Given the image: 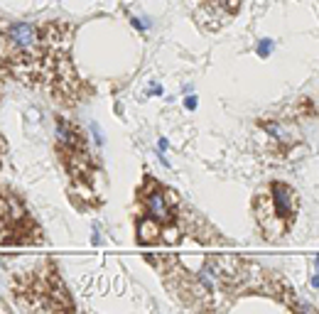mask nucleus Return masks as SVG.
<instances>
[{"mask_svg": "<svg viewBox=\"0 0 319 314\" xmlns=\"http://www.w3.org/2000/svg\"><path fill=\"white\" fill-rule=\"evenodd\" d=\"M91 133H94V142H96V145H103V133H101L98 123H91Z\"/></svg>", "mask_w": 319, "mask_h": 314, "instance_id": "20e7f679", "label": "nucleus"}, {"mask_svg": "<svg viewBox=\"0 0 319 314\" xmlns=\"http://www.w3.org/2000/svg\"><path fill=\"white\" fill-rule=\"evenodd\" d=\"M272 52V39H260V45H258V57H270Z\"/></svg>", "mask_w": 319, "mask_h": 314, "instance_id": "7ed1b4c3", "label": "nucleus"}, {"mask_svg": "<svg viewBox=\"0 0 319 314\" xmlns=\"http://www.w3.org/2000/svg\"><path fill=\"white\" fill-rule=\"evenodd\" d=\"M312 287H317V290H319V275H314V278H312Z\"/></svg>", "mask_w": 319, "mask_h": 314, "instance_id": "423d86ee", "label": "nucleus"}, {"mask_svg": "<svg viewBox=\"0 0 319 314\" xmlns=\"http://www.w3.org/2000/svg\"><path fill=\"white\" fill-rule=\"evenodd\" d=\"M270 202H272L275 214L280 216L283 221H290L292 214L297 211V196H295V191L290 187L280 184V182H275L270 187Z\"/></svg>", "mask_w": 319, "mask_h": 314, "instance_id": "f03ea898", "label": "nucleus"}, {"mask_svg": "<svg viewBox=\"0 0 319 314\" xmlns=\"http://www.w3.org/2000/svg\"><path fill=\"white\" fill-rule=\"evenodd\" d=\"M184 106H187L189 110H194V108H196V98H194V96H189V98H184Z\"/></svg>", "mask_w": 319, "mask_h": 314, "instance_id": "39448f33", "label": "nucleus"}, {"mask_svg": "<svg viewBox=\"0 0 319 314\" xmlns=\"http://www.w3.org/2000/svg\"><path fill=\"white\" fill-rule=\"evenodd\" d=\"M143 202H145V209L147 214L155 219V221H172V211H170V202H172V194L162 191L157 184L150 187V191L143 196Z\"/></svg>", "mask_w": 319, "mask_h": 314, "instance_id": "f257e3e1", "label": "nucleus"}]
</instances>
